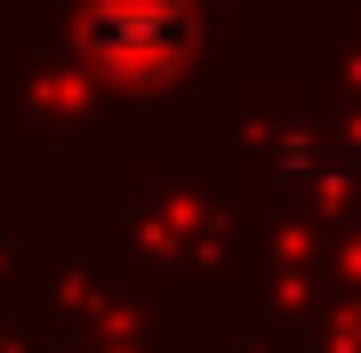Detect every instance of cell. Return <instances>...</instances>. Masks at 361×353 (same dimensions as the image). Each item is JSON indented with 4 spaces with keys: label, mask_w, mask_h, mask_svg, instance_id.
Segmentation results:
<instances>
[{
    "label": "cell",
    "mask_w": 361,
    "mask_h": 353,
    "mask_svg": "<svg viewBox=\"0 0 361 353\" xmlns=\"http://www.w3.org/2000/svg\"><path fill=\"white\" fill-rule=\"evenodd\" d=\"M80 40H89V56L104 73H129V80H153L185 56V40H193V25H185L177 0H97L89 25H80Z\"/></svg>",
    "instance_id": "1"
}]
</instances>
